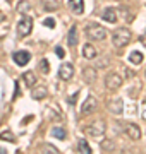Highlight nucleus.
<instances>
[{
    "instance_id": "1",
    "label": "nucleus",
    "mask_w": 146,
    "mask_h": 154,
    "mask_svg": "<svg viewBox=\"0 0 146 154\" xmlns=\"http://www.w3.org/2000/svg\"><path fill=\"white\" fill-rule=\"evenodd\" d=\"M131 38H132V34H131L129 29L125 28H120V29H115L112 34V43L117 46V48H122L125 45L131 43Z\"/></svg>"
},
{
    "instance_id": "2",
    "label": "nucleus",
    "mask_w": 146,
    "mask_h": 154,
    "mask_svg": "<svg viewBox=\"0 0 146 154\" xmlns=\"http://www.w3.org/2000/svg\"><path fill=\"white\" fill-rule=\"evenodd\" d=\"M86 36L90 39H95V41H101L107 36V31L100 24H90V26H86Z\"/></svg>"
},
{
    "instance_id": "3",
    "label": "nucleus",
    "mask_w": 146,
    "mask_h": 154,
    "mask_svg": "<svg viewBox=\"0 0 146 154\" xmlns=\"http://www.w3.org/2000/svg\"><path fill=\"white\" fill-rule=\"evenodd\" d=\"M31 29H33V19L29 16H24L23 19L19 21V24H17V34L23 36V38H26V36L31 34Z\"/></svg>"
},
{
    "instance_id": "4",
    "label": "nucleus",
    "mask_w": 146,
    "mask_h": 154,
    "mask_svg": "<svg viewBox=\"0 0 146 154\" xmlns=\"http://www.w3.org/2000/svg\"><path fill=\"white\" fill-rule=\"evenodd\" d=\"M105 122H101V120H98V122H95V123H91L88 128H86V134L88 135H91V137H101L103 134H105Z\"/></svg>"
},
{
    "instance_id": "5",
    "label": "nucleus",
    "mask_w": 146,
    "mask_h": 154,
    "mask_svg": "<svg viewBox=\"0 0 146 154\" xmlns=\"http://www.w3.org/2000/svg\"><path fill=\"white\" fill-rule=\"evenodd\" d=\"M120 84H122V77L119 75V74H115V72H110V74L105 77V86H107V89H110V91L119 89Z\"/></svg>"
},
{
    "instance_id": "6",
    "label": "nucleus",
    "mask_w": 146,
    "mask_h": 154,
    "mask_svg": "<svg viewBox=\"0 0 146 154\" xmlns=\"http://www.w3.org/2000/svg\"><path fill=\"white\" fill-rule=\"evenodd\" d=\"M72 75H74L72 63H62L60 69H59V77L62 81H69V79H72Z\"/></svg>"
},
{
    "instance_id": "7",
    "label": "nucleus",
    "mask_w": 146,
    "mask_h": 154,
    "mask_svg": "<svg viewBox=\"0 0 146 154\" xmlns=\"http://www.w3.org/2000/svg\"><path fill=\"white\" fill-rule=\"evenodd\" d=\"M124 110V103L120 98H113L108 101V111L110 113H113V115H120Z\"/></svg>"
},
{
    "instance_id": "8",
    "label": "nucleus",
    "mask_w": 146,
    "mask_h": 154,
    "mask_svg": "<svg viewBox=\"0 0 146 154\" xmlns=\"http://www.w3.org/2000/svg\"><path fill=\"white\" fill-rule=\"evenodd\" d=\"M124 130H125V134H127V135H129L132 140H138V139H141L139 127L134 125V123H125V125H124Z\"/></svg>"
},
{
    "instance_id": "9",
    "label": "nucleus",
    "mask_w": 146,
    "mask_h": 154,
    "mask_svg": "<svg viewBox=\"0 0 146 154\" xmlns=\"http://www.w3.org/2000/svg\"><path fill=\"white\" fill-rule=\"evenodd\" d=\"M12 58H14V62H16L17 65H26L29 60H31V55H29L28 51H24V50H21V51H16L14 55H12Z\"/></svg>"
},
{
    "instance_id": "10",
    "label": "nucleus",
    "mask_w": 146,
    "mask_h": 154,
    "mask_svg": "<svg viewBox=\"0 0 146 154\" xmlns=\"http://www.w3.org/2000/svg\"><path fill=\"white\" fill-rule=\"evenodd\" d=\"M95 108H96V99L93 96H88L86 101L83 103V106H81V113L83 115H90L91 111H95Z\"/></svg>"
},
{
    "instance_id": "11",
    "label": "nucleus",
    "mask_w": 146,
    "mask_h": 154,
    "mask_svg": "<svg viewBox=\"0 0 146 154\" xmlns=\"http://www.w3.org/2000/svg\"><path fill=\"white\" fill-rule=\"evenodd\" d=\"M83 81L86 84H93L96 81V70L93 67H86L84 70H83Z\"/></svg>"
},
{
    "instance_id": "12",
    "label": "nucleus",
    "mask_w": 146,
    "mask_h": 154,
    "mask_svg": "<svg viewBox=\"0 0 146 154\" xmlns=\"http://www.w3.org/2000/svg\"><path fill=\"white\" fill-rule=\"evenodd\" d=\"M101 17H103V21L110 22V24H115V22H117V12H115V9H112V7L105 9Z\"/></svg>"
},
{
    "instance_id": "13",
    "label": "nucleus",
    "mask_w": 146,
    "mask_h": 154,
    "mask_svg": "<svg viewBox=\"0 0 146 154\" xmlns=\"http://www.w3.org/2000/svg\"><path fill=\"white\" fill-rule=\"evenodd\" d=\"M69 7L74 14H83L84 11V0H69Z\"/></svg>"
},
{
    "instance_id": "14",
    "label": "nucleus",
    "mask_w": 146,
    "mask_h": 154,
    "mask_svg": "<svg viewBox=\"0 0 146 154\" xmlns=\"http://www.w3.org/2000/svg\"><path fill=\"white\" fill-rule=\"evenodd\" d=\"M96 50H95V46L93 45H90V43H86L84 46H83V57L84 58H88V60H93V58H96Z\"/></svg>"
},
{
    "instance_id": "15",
    "label": "nucleus",
    "mask_w": 146,
    "mask_h": 154,
    "mask_svg": "<svg viewBox=\"0 0 146 154\" xmlns=\"http://www.w3.org/2000/svg\"><path fill=\"white\" fill-rule=\"evenodd\" d=\"M67 43H69V46H76V45L79 43V41H78V26H72V28L69 29Z\"/></svg>"
},
{
    "instance_id": "16",
    "label": "nucleus",
    "mask_w": 146,
    "mask_h": 154,
    "mask_svg": "<svg viewBox=\"0 0 146 154\" xmlns=\"http://www.w3.org/2000/svg\"><path fill=\"white\" fill-rule=\"evenodd\" d=\"M23 81H24V84H26L28 88H34V84H36V75H34V72H31V70L24 72Z\"/></svg>"
},
{
    "instance_id": "17",
    "label": "nucleus",
    "mask_w": 146,
    "mask_h": 154,
    "mask_svg": "<svg viewBox=\"0 0 146 154\" xmlns=\"http://www.w3.org/2000/svg\"><path fill=\"white\" fill-rule=\"evenodd\" d=\"M46 94H48L46 88H45V86H40V88H34V89H33L31 96H33V99H45Z\"/></svg>"
},
{
    "instance_id": "18",
    "label": "nucleus",
    "mask_w": 146,
    "mask_h": 154,
    "mask_svg": "<svg viewBox=\"0 0 146 154\" xmlns=\"http://www.w3.org/2000/svg\"><path fill=\"white\" fill-rule=\"evenodd\" d=\"M52 135H53L55 139H60V140H64V139L67 137V132H65V128H64V127L57 125V127H53V128H52Z\"/></svg>"
},
{
    "instance_id": "19",
    "label": "nucleus",
    "mask_w": 146,
    "mask_h": 154,
    "mask_svg": "<svg viewBox=\"0 0 146 154\" xmlns=\"http://www.w3.org/2000/svg\"><path fill=\"white\" fill-rule=\"evenodd\" d=\"M129 62L131 63H134V65H139V63H143V53L141 51H131L129 55Z\"/></svg>"
},
{
    "instance_id": "20",
    "label": "nucleus",
    "mask_w": 146,
    "mask_h": 154,
    "mask_svg": "<svg viewBox=\"0 0 146 154\" xmlns=\"http://www.w3.org/2000/svg\"><path fill=\"white\" fill-rule=\"evenodd\" d=\"M29 9H31V4H29V2H26V0H21V2L17 4V7H16V11L19 12V14H26Z\"/></svg>"
},
{
    "instance_id": "21",
    "label": "nucleus",
    "mask_w": 146,
    "mask_h": 154,
    "mask_svg": "<svg viewBox=\"0 0 146 154\" xmlns=\"http://www.w3.org/2000/svg\"><path fill=\"white\" fill-rule=\"evenodd\" d=\"M78 149H79V152H84V154H91V147L88 146V142H86L84 139H81L78 144Z\"/></svg>"
},
{
    "instance_id": "22",
    "label": "nucleus",
    "mask_w": 146,
    "mask_h": 154,
    "mask_svg": "<svg viewBox=\"0 0 146 154\" xmlns=\"http://www.w3.org/2000/svg\"><path fill=\"white\" fill-rule=\"evenodd\" d=\"M0 139H2V140H7V142H14V140H16V137H14V134H12L11 130L2 132L0 134Z\"/></svg>"
},
{
    "instance_id": "23",
    "label": "nucleus",
    "mask_w": 146,
    "mask_h": 154,
    "mask_svg": "<svg viewBox=\"0 0 146 154\" xmlns=\"http://www.w3.org/2000/svg\"><path fill=\"white\" fill-rule=\"evenodd\" d=\"M40 70L43 72V74H48L50 72V65H48V60L46 58H41L40 60Z\"/></svg>"
},
{
    "instance_id": "24",
    "label": "nucleus",
    "mask_w": 146,
    "mask_h": 154,
    "mask_svg": "<svg viewBox=\"0 0 146 154\" xmlns=\"http://www.w3.org/2000/svg\"><path fill=\"white\" fill-rule=\"evenodd\" d=\"M101 149L103 151H113L115 149V144L112 140H105V142H101Z\"/></svg>"
},
{
    "instance_id": "25",
    "label": "nucleus",
    "mask_w": 146,
    "mask_h": 154,
    "mask_svg": "<svg viewBox=\"0 0 146 154\" xmlns=\"http://www.w3.org/2000/svg\"><path fill=\"white\" fill-rule=\"evenodd\" d=\"M120 14H125V21H127V22H131L132 19H134V17H132V14H131L127 9H124V7H120Z\"/></svg>"
},
{
    "instance_id": "26",
    "label": "nucleus",
    "mask_w": 146,
    "mask_h": 154,
    "mask_svg": "<svg viewBox=\"0 0 146 154\" xmlns=\"http://www.w3.org/2000/svg\"><path fill=\"white\" fill-rule=\"evenodd\" d=\"M43 24H45L46 28H55V21H53L52 17H46L45 21H43Z\"/></svg>"
},
{
    "instance_id": "27",
    "label": "nucleus",
    "mask_w": 146,
    "mask_h": 154,
    "mask_svg": "<svg viewBox=\"0 0 146 154\" xmlns=\"http://www.w3.org/2000/svg\"><path fill=\"white\" fill-rule=\"evenodd\" d=\"M43 149H45V151H50V152H59V151H57V147H53V146H50V144H45V146H43Z\"/></svg>"
},
{
    "instance_id": "28",
    "label": "nucleus",
    "mask_w": 146,
    "mask_h": 154,
    "mask_svg": "<svg viewBox=\"0 0 146 154\" xmlns=\"http://www.w3.org/2000/svg\"><path fill=\"white\" fill-rule=\"evenodd\" d=\"M108 63V58H105V60H100L98 62V63H96V67H98V69H101V67H105Z\"/></svg>"
},
{
    "instance_id": "29",
    "label": "nucleus",
    "mask_w": 146,
    "mask_h": 154,
    "mask_svg": "<svg viewBox=\"0 0 146 154\" xmlns=\"http://www.w3.org/2000/svg\"><path fill=\"white\" fill-rule=\"evenodd\" d=\"M55 53H57V55H59V57L62 58V57H64V50H62L60 46H57V48H55Z\"/></svg>"
},
{
    "instance_id": "30",
    "label": "nucleus",
    "mask_w": 146,
    "mask_h": 154,
    "mask_svg": "<svg viewBox=\"0 0 146 154\" xmlns=\"http://www.w3.org/2000/svg\"><path fill=\"white\" fill-rule=\"evenodd\" d=\"M76 98H78V93H76V94H72V96L69 98V103H71V105H74V103H76Z\"/></svg>"
},
{
    "instance_id": "31",
    "label": "nucleus",
    "mask_w": 146,
    "mask_h": 154,
    "mask_svg": "<svg viewBox=\"0 0 146 154\" xmlns=\"http://www.w3.org/2000/svg\"><path fill=\"white\" fill-rule=\"evenodd\" d=\"M141 115H143V118L146 120V101H143V113H141Z\"/></svg>"
}]
</instances>
